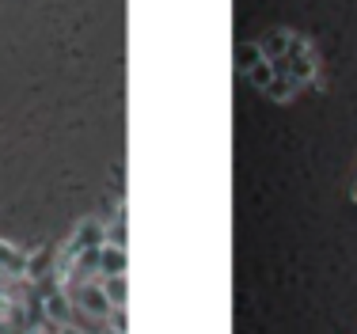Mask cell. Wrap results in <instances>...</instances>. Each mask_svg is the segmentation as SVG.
Segmentation results:
<instances>
[{
  "label": "cell",
  "instance_id": "5b68a950",
  "mask_svg": "<svg viewBox=\"0 0 357 334\" xmlns=\"http://www.w3.org/2000/svg\"><path fill=\"white\" fill-rule=\"evenodd\" d=\"M130 270V259H126V247L103 243L99 247V278H114V273Z\"/></svg>",
  "mask_w": 357,
  "mask_h": 334
},
{
  "label": "cell",
  "instance_id": "ba28073f",
  "mask_svg": "<svg viewBox=\"0 0 357 334\" xmlns=\"http://www.w3.org/2000/svg\"><path fill=\"white\" fill-rule=\"evenodd\" d=\"M126 225H130V209H126V202H118L114 225L107 228V243H114V247H126V243H130V232H126Z\"/></svg>",
  "mask_w": 357,
  "mask_h": 334
},
{
  "label": "cell",
  "instance_id": "9c48e42d",
  "mask_svg": "<svg viewBox=\"0 0 357 334\" xmlns=\"http://www.w3.org/2000/svg\"><path fill=\"white\" fill-rule=\"evenodd\" d=\"M107 327H114V331L130 334V315H126V308H110V315H107Z\"/></svg>",
  "mask_w": 357,
  "mask_h": 334
},
{
  "label": "cell",
  "instance_id": "3957f363",
  "mask_svg": "<svg viewBox=\"0 0 357 334\" xmlns=\"http://www.w3.org/2000/svg\"><path fill=\"white\" fill-rule=\"evenodd\" d=\"M107 243V228L99 225V220H80V225L73 228V236L65 239V247L80 259L84 251H91V247H103Z\"/></svg>",
  "mask_w": 357,
  "mask_h": 334
},
{
  "label": "cell",
  "instance_id": "7a4b0ae2",
  "mask_svg": "<svg viewBox=\"0 0 357 334\" xmlns=\"http://www.w3.org/2000/svg\"><path fill=\"white\" fill-rule=\"evenodd\" d=\"M73 293V308L76 312H84L88 319H107L110 315V301H107V289L99 278L91 281H76V285H69Z\"/></svg>",
  "mask_w": 357,
  "mask_h": 334
},
{
  "label": "cell",
  "instance_id": "7c38bea8",
  "mask_svg": "<svg viewBox=\"0 0 357 334\" xmlns=\"http://www.w3.org/2000/svg\"><path fill=\"white\" fill-rule=\"evenodd\" d=\"M99 334H122V331H114V327H103V331H99Z\"/></svg>",
  "mask_w": 357,
  "mask_h": 334
},
{
  "label": "cell",
  "instance_id": "277c9868",
  "mask_svg": "<svg viewBox=\"0 0 357 334\" xmlns=\"http://www.w3.org/2000/svg\"><path fill=\"white\" fill-rule=\"evenodd\" d=\"M0 270L12 281H27V255L15 243H8V239H0Z\"/></svg>",
  "mask_w": 357,
  "mask_h": 334
},
{
  "label": "cell",
  "instance_id": "52a82bcc",
  "mask_svg": "<svg viewBox=\"0 0 357 334\" xmlns=\"http://www.w3.org/2000/svg\"><path fill=\"white\" fill-rule=\"evenodd\" d=\"M107 289V301L110 308H126L130 304V281H126V273H114V278H99Z\"/></svg>",
  "mask_w": 357,
  "mask_h": 334
},
{
  "label": "cell",
  "instance_id": "8fae6325",
  "mask_svg": "<svg viewBox=\"0 0 357 334\" xmlns=\"http://www.w3.org/2000/svg\"><path fill=\"white\" fill-rule=\"evenodd\" d=\"M350 198L357 202V175H354V186H350Z\"/></svg>",
  "mask_w": 357,
  "mask_h": 334
},
{
  "label": "cell",
  "instance_id": "4fadbf2b",
  "mask_svg": "<svg viewBox=\"0 0 357 334\" xmlns=\"http://www.w3.org/2000/svg\"><path fill=\"white\" fill-rule=\"evenodd\" d=\"M35 334H54V331H35Z\"/></svg>",
  "mask_w": 357,
  "mask_h": 334
},
{
  "label": "cell",
  "instance_id": "6da1fadb",
  "mask_svg": "<svg viewBox=\"0 0 357 334\" xmlns=\"http://www.w3.org/2000/svg\"><path fill=\"white\" fill-rule=\"evenodd\" d=\"M259 50L266 54L270 65L282 68V73H289L296 84H301V88L316 84V76H319V57H316V50H312V42L301 38L296 31H289V27L270 31L266 38L259 42Z\"/></svg>",
  "mask_w": 357,
  "mask_h": 334
},
{
  "label": "cell",
  "instance_id": "30bf717a",
  "mask_svg": "<svg viewBox=\"0 0 357 334\" xmlns=\"http://www.w3.org/2000/svg\"><path fill=\"white\" fill-rule=\"evenodd\" d=\"M54 334H88V331H80L76 323H61V327H57Z\"/></svg>",
  "mask_w": 357,
  "mask_h": 334
},
{
  "label": "cell",
  "instance_id": "8992f818",
  "mask_svg": "<svg viewBox=\"0 0 357 334\" xmlns=\"http://www.w3.org/2000/svg\"><path fill=\"white\" fill-rule=\"evenodd\" d=\"M54 259H57L54 247H42L35 259H27V281H31V285H38V281H50V278H54Z\"/></svg>",
  "mask_w": 357,
  "mask_h": 334
}]
</instances>
